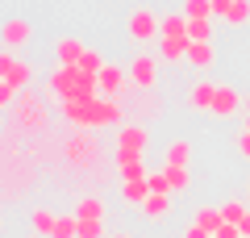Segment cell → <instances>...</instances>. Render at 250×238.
Here are the masks:
<instances>
[{
	"mask_svg": "<svg viewBox=\"0 0 250 238\" xmlns=\"http://www.w3.org/2000/svg\"><path fill=\"white\" fill-rule=\"evenodd\" d=\"M100 138H96V130H75L71 138L62 142V159L71 163V167H83V171H96L100 167Z\"/></svg>",
	"mask_w": 250,
	"mask_h": 238,
	"instance_id": "obj_1",
	"label": "cell"
},
{
	"mask_svg": "<svg viewBox=\"0 0 250 238\" xmlns=\"http://www.w3.org/2000/svg\"><path fill=\"white\" fill-rule=\"evenodd\" d=\"M146 150H150V130H146L142 121H129L117 130V150H113V163L121 167V163H129V159H142Z\"/></svg>",
	"mask_w": 250,
	"mask_h": 238,
	"instance_id": "obj_2",
	"label": "cell"
},
{
	"mask_svg": "<svg viewBox=\"0 0 250 238\" xmlns=\"http://www.w3.org/2000/svg\"><path fill=\"white\" fill-rule=\"evenodd\" d=\"M125 38H129L134 46L159 42V38H163V17L154 9H146V4H138V9L125 17Z\"/></svg>",
	"mask_w": 250,
	"mask_h": 238,
	"instance_id": "obj_3",
	"label": "cell"
},
{
	"mask_svg": "<svg viewBox=\"0 0 250 238\" xmlns=\"http://www.w3.org/2000/svg\"><path fill=\"white\" fill-rule=\"evenodd\" d=\"M17 125L25 134H42L46 125H50V109H46V96H38V92H21L17 96Z\"/></svg>",
	"mask_w": 250,
	"mask_h": 238,
	"instance_id": "obj_4",
	"label": "cell"
},
{
	"mask_svg": "<svg viewBox=\"0 0 250 238\" xmlns=\"http://www.w3.org/2000/svg\"><path fill=\"white\" fill-rule=\"evenodd\" d=\"M159 67H163L159 54L138 50L134 59H129V84H134L138 92H154V84H159Z\"/></svg>",
	"mask_w": 250,
	"mask_h": 238,
	"instance_id": "obj_5",
	"label": "cell"
},
{
	"mask_svg": "<svg viewBox=\"0 0 250 238\" xmlns=\"http://www.w3.org/2000/svg\"><path fill=\"white\" fill-rule=\"evenodd\" d=\"M134 92V84H129V67H117V63H104V71H100V96L108 100H121Z\"/></svg>",
	"mask_w": 250,
	"mask_h": 238,
	"instance_id": "obj_6",
	"label": "cell"
},
{
	"mask_svg": "<svg viewBox=\"0 0 250 238\" xmlns=\"http://www.w3.org/2000/svg\"><path fill=\"white\" fill-rule=\"evenodd\" d=\"M29 79H34V67H29L25 59H17L13 50L0 54V84H9V88L25 92V88H29Z\"/></svg>",
	"mask_w": 250,
	"mask_h": 238,
	"instance_id": "obj_7",
	"label": "cell"
},
{
	"mask_svg": "<svg viewBox=\"0 0 250 238\" xmlns=\"http://www.w3.org/2000/svg\"><path fill=\"white\" fill-rule=\"evenodd\" d=\"M121 117H125L121 100H108V96L92 100V121H96V130H104V125H117V130H121Z\"/></svg>",
	"mask_w": 250,
	"mask_h": 238,
	"instance_id": "obj_8",
	"label": "cell"
},
{
	"mask_svg": "<svg viewBox=\"0 0 250 238\" xmlns=\"http://www.w3.org/2000/svg\"><path fill=\"white\" fill-rule=\"evenodd\" d=\"M213 100H217L213 79H196V84L188 88V109H192V113H213Z\"/></svg>",
	"mask_w": 250,
	"mask_h": 238,
	"instance_id": "obj_9",
	"label": "cell"
},
{
	"mask_svg": "<svg viewBox=\"0 0 250 238\" xmlns=\"http://www.w3.org/2000/svg\"><path fill=\"white\" fill-rule=\"evenodd\" d=\"M29 21H21V17H9L4 21V29H0V38H4V50H21V46H29Z\"/></svg>",
	"mask_w": 250,
	"mask_h": 238,
	"instance_id": "obj_10",
	"label": "cell"
},
{
	"mask_svg": "<svg viewBox=\"0 0 250 238\" xmlns=\"http://www.w3.org/2000/svg\"><path fill=\"white\" fill-rule=\"evenodd\" d=\"M242 105H246V100L238 96V88H229V84H217V100H213V113H217V117H238Z\"/></svg>",
	"mask_w": 250,
	"mask_h": 238,
	"instance_id": "obj_11",
	"label": "cell"
},
{
	"mask_svg": "<svg viewBox=\"0 0 250 238\" xmlns=\"http://www.w3.org/2000/svg\"><path fill=\"white\" fill-rule=\"evenodd\" d=\"M192 163V142L188 138H171L163 150V167H188Z\"/></svg>",
	"mask_w": 250,
	"mask_h": 238,
	"instance_id": "obj_12",
	"label": "cell"
},
{
	"mask_svg": "<svg viewBox=\"0 0 250 238\" xmlns=\"http://www.w3.org/2000/svg\"><path fill=\"white\" fill-rule=\"evenodd\" d=\"M188 38H159V59L163 63H188Z\"/></svg>",
	"mask_w": 250,
	"mask_h": 238,
	"instance_id": "obj_13",
	"label": "cell"
},
{
	"mask_svg": "<svg viewBox=\"0 0 250 238\" xmlns=\"http://www.w3.org/2000/svg\"><path fill=\"white\" fill-rule=\"evenodd\" d=\"M171 213V192H150L146 196V205H142V217L146 221H163Z\"/></svg>",
	"mask_w": 250,
	"mask_h": 238,
	"instance_id": "obj_14",
	"label": "cell"
},
{
	"mask_svg": "<svg viewBox=\"0 0 250 238\" xmlns=\"http://www.w3.org/2000/svg\"><path fill=\"white\" fill-rule=\"evenodd\" d=\"M213 59H217L213 42H192V46H188V67H196V71H208V67H213Z\"/></svg>",
	"mask_w": 250,
	"mask_h": 238,
	"instance_id": "obj_15",
	"label": "cell"
},
{
	"mask_svg": "<svg viewBox=\"0 0 250 238\" xmlns=\"http://www.w3.org/2000/svg\"><path fill=\"white\" fill-rule=\"evenodd\" d=\"M29 226H34V234H38V238H50V234H54V226H59V213H50L46 205H38V209L29 213Z\"/></svg>",
	"mask_w": 250,
	"mask_h": 238,
	"instance_id": "obj_16",
	"label": "cell"
},
{
	"mask_svg": "<svg viewBox=\"0 0 250 238\" xmlns=\"http://www.w3.org/2000/svg\"><path fill=\"white\" fill-rule=\"evenodd\" d=\"M83 50H88V46H83L80 38H59V42H54V54H59V63H67V67H75Z\"/></svg>",
	"mask_w": 250,
	"mask_h": 238,
	"instance_id": "obj_17",
	"label": "cell"
},
{
	"mask_svg": "<svg viewBox=\"0 0 250 238\" xmlns=\"http://www.w3.org/2000/svg\"><path fill=\"white\" fill-rule=\"evenodd\" d=\"M146 196H150V176H146V180H134V184H121V201H125V205H138V209H142Z\"/></svg>",
	"mask_w": 250,
	"mask_h": 238,
	"instance_id": "obj_18",
	"label": "cell"
},
{
	"mask_svg": "<svg viewBox=\"0 0 250 238\" xmlns=\"http://www.w3.org/2000/svg\"><path fill=\"white\" fill-rule=\"evenodd\" d=\"M75 217H88V221H104V201H100L96 192L80 196V205H75Z\"/></svg>",
	"mask_w": 250,
	"mask_h": 238,
	"instance_id": "obj_19",
	"label": "cell"
},
{
	"mask_svg": "<svg viewBox=\"0 0 250 238\" xmlns=\"http://www.w3.org/2000/svg\"><path fill=\"white\" fill-rule=\"evenodd\" d=\"M196 226H205L208 234H217V230L225 226V217H221V205H200V209H196Z\"/></svg>",
	"mask_w": 250,
	"mask_h": 238,
	"instance_id": "obj_20",
	"label": "cell"
},
{
	"mask_svg": "<svg viewBox=\"0 0 250 238\" xmlns=\"http://www.w3.org/2000/svg\"><path fill=\"white\" fill-rule=\"evenodd\" d=\"M163 38H188V17L184 13H167L163 17ZM192 42V38H188Z\"/></svg>",
	"mask_w": 250,
	"mask_h": 238,
	"instance_id": "obj_21",
	"label": "cell"
},
{
	"mask_svg": "<svg viewBox=\"0 0 250 238\" xmlns=\"http://www.w3.org/2000/svg\"><path fill=\"white\" fill-rule=\"evenodd\" d=\"M146 176H150V171H146L142 159H129V163L117 167V180H121V184H134V180H146Z\"/></svg>",
	"mask_w": 250,
	"mask_h": 238,
	"instance_id": "obj_22",
	"label": "cell"
},
{
	"mask_svg": "<svg viewBox=\"0 0 250 238\" xmlns=\"http://www.w3.org/2000/svg\"><path fill=\"white\" fill-rule=\"evenodd\" d=\"M225 25H246L250 21V0H229V9H225Z\"/></svg>",
	"mask_w": 250,
	"mask_h": 238,
	"instance_id": "obj_23",
	"label": "cell"
},
{
	"mask_svg": "<svg viewBox=\"0 0 250 238\" xmlns=\"http://www.w3.org/2000/svg\"><path fill=\"white\" fill-rule=\"evenodd\" d=\"M184 17L188 21H213V0H184Z\"/></svg>",
	"mask_w": 250,
	"mask_h": 238,
	"instance_id": "obj_24",
	"label": "cell"
},
{
	"mask_svg": "<svg viewBox=\"0 0 250 238\" xmlns=\"http://www.w3.org/2000/svg\"><path fill=\"white\" fill-rule=\"evenodd\" d=\"M163 171H167L171 192H188V188H192V171H188V167H163Z\"/></svg>",
	"mask_w": 250,
	"mask_h": 238,
	"instance_id": "obj_25",
	"label": "cell"
},
{
	"mask_svg": "<svg viewBox=\"0 0 250 238\" xmlns=\"http://www.w3.org/2000/svg\"><path fill=\"white\" fill-rule=\"evenodd\" d=\"M75 67L88 71V75H100V71H104V59H100V50H92V46H88V50L80 54V63H75Z\"/></svg>",
	"mask_w": 250,
	"mask_h": 238,
	"instance_id": "obj_26",
	"label": "cell"
},
{
	"mask_svg": "<svg viewBox=\"0 0 250 238\" xmlns=\"http://www.w3.org/2000/svg\"><path fill=\"white\" fill-rule=\"evenodd\" d=\"M246 213H250V205H242V201H221V217L229 221V226H242Z\"/></svg>",
	"mask_w": 250,
	"mask_h": 238,
	"instance_id": "obj_27",
	"label": "cell"
},
{
	"mask_svg": "<svg viewBox=\"0 0 250 238\" xmlns=\"http://www.w3.org/2000/svg\"><path fill=\"white\" fill-rule=\"evenodd\" d=\"M159 105H163V100L159 96H154V92H138V117H159Z\"/></svg>",
	"mask_w": 250,
	"mask_h": 238,
	"instance_id": "obj_28",
	"label": "cell"
},
{
	"mask_svg": "<svg viewBox=\"0 0 250 238\" xmlns=\"http://www.w3.org/2000/svg\"><path fill=\"white\" fill-rule=\"evenodd\" d=\"M188 38L192 42H213V21H188Z\"/></svg>",
	"mask_w": 250,
	"mask_h": 238,
	"instance_id": "obj_29",
	"label": "cell"
},
{
	"mask_svg": "<svg viewBox=\"0 0 250 238\" xmlns=\"http://www.w3.org/2000/svg\"><path fill=\"white\" fill-rule=\"evenodd\" d=\"M80 234V217H59V226H54L50 238H75Z\"/></svg>",
	"mask_w": 250,
	"mask_h": 238,
	"instance_id": "obj_30",
	"label": "cell"
},
{
	"mask_svg": "<svg viewBox=\"0 0 250 238\" xmlns=\"http://www.w3.org/2000/svg\"><path fill=\"white\" fill-rule=\"evenodd\" d=\"M75 238H104V221H88V217H80V234Z\"/></svg>",
	"mask_w": 250,
	"mask_h": 238,
	"instance_id": "obj_31",
	"label": "cell"
},
{
	"mask_svg": "<svg viewBox=\"0 0 250 238\" xmlns=\"http://www.w3.org/2000/svg\"><path fill=\"white\" fill-rule=\"evenodd\" d=\"M150 192H171V184H167V171H150Z\"/></svg>",
	"mask_w": 250,
	"mask_h": 238,
	"instance_id": "obj_32",
	"label": "cell"
},
{
	"mask_svg": "<svg viewBox=\"0 0 250 238\" xmlns=\"http://www.w3.org/2000/svg\"><path fill=\"white\" fill-rule=\"evenodd\" d=\"M238 155L250 159V130H246V125H242V134H238Z\"/></svg>",
	"mask_w": 250,
	"mask_h": 238,
	"instance_id": "obj_33",
	"label": "cell"
},
{
	"mask_svg": "<svg viewBox=\"0 0 250 238\" xmlns=\"http://www.w3.org/2000/svg\"><path fill=\"white\" fill-rule=\"evenodd\" d=\"M213 238H242V230H238V226H229V221H225V226H221V230H217V234H213Z\"/></svg>",
	"mask_w": 250,
	"mask_h": 238,
	"instance_id": "obj_34",
	"label": "cell"
},
{
	"mask_svg": "<svg viewBox=\"0 0 250 238\" xmlns=\"http://www.w3.org/2000/svg\"><path fill=\"white\" fill-rule=\"evenodd\" d=\"M238 230H242V238H250V213L242 217V226H238Z\"/></svg>",
	"mask_w": 250,
	"mask_h": 238,
	"instance_id": "obj_35",
	"label": "cell"
},
{
	"mask_svg": "<svg viewBox=\"0 0 250 238\" xmlns=\"http://www.w3.org/2000/svg\"><path fill=\"white\" fill-rule=\"evenodd\" d=\"M108 238H129V234H125V230H117V234H108Z\"/></svg>",
	"mask_w": 250,
	"mask_h": 238,
	"instance_id": "obj_36",
	"label": "cell"
},
{
	"mask_svg": "<svg viewBox=\"0 0 250 238\" xmlns=\"http://www.w3.org/2000/svg\"><path fill=\"white\" fill-rule=\"evenodd\" d=\"M246 130H250V100H246Z\"/></svg>",
	"mask_w": 250,
	"mask_h": 238,
	"instance_id": "obj_37",
	"label": "cell"
},
{
	"mask_svg": "<svg viewBox=\"0 0 250 238\" xmlns=\"http://www.w3.org/2000/svg\"><path fill=\"white\" fill-rule=\"evenodd\" d=\"M246 192H250V180H246Z\"/></svg>",
	"mask_w": 250,
	"mask_h": 238,
	"instance_id": "obj_38",
	"label": "cell"
}]
</instances>
